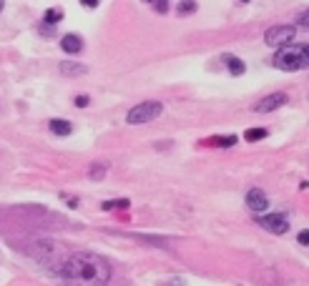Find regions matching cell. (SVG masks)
I'll list each match as a JSON object with an SVG mask.
<instances>
[{
  "label": "cell",
  "instance_id": "obj_5",
  "mask_svg": "<svg viewBox=\"0 0 309 286\" xmlns=\"http://www.w3.org/2000/svg\"><path fill=\"white\" fill-rule=\"evenodd\" d=\"M261 214H264V211H261ZM256 224H259L261 229H266V231L277 233V236H282V233L289 231V221H287V216H282V214H264V216H256Z\"/></svg>",
  "mask_w": 309,
  "mask_h": 286
},
{
  "label": "cell",
  "instance_id": "obj_21",
  "mask_svg": "<svg viewBox=\"0 0 309 286\" xmlns=\"http://www.w3.org/2000/svg\"><path fill=\"white\" fill-rule=\"evenodd\" d=\"M86 8H98V0H81Z\"/></svg>",
  "mask_w": 309,
  "mask_h": 286
},
{
  "label": "cell",
  "instance_id": "obj_16",
  "mask_svg": "<svg viewBox=\"0 0 309 286\" xmlns=\"http://www.w3.org/2000/svg\"><path fill=\"white\" fill-rule=\"evenodd\" d=\"M103 173H106V163H101V166H93V169H91V178H93V181H101Z\"/></svg>",
  "mask_w": 309,
  "mask_h": 286
},
{
  "label": "cell",
  "instance_id": "obj_10",
  "mask_svg": "<svg viewBox=\"0 0 309 286\" xmlns=\"http://www.w3.org/2000/svg\"><path fill=\"white\" fill-rule=\"evenodd\" d=\"M224 63H226V68H229L231 75H244V73H247L244 60H239V58H234V56H224Z\"/></svg>",
  "mask_w": 309,
  "mask_h": 286
},
{
  "label": "cell",
  "instance_id": "obj_20",
  "mask_svg": "<svg viewBox=\"0 0 309 286\" xmlns=\"http://www.w3.org/2000/svg\"><path fill=\"white\" fill-rule=\"evenodd\" d=\"M307 236H309V231H302V233H299V243H302V246H307V243H309Z\"/></svg>",
  "mask_w": 309,
  "mask_h": 286
},
{
  "label": "cell",
  "instance_id": "obj_15",
  "mask_svg": "<svg viewBox=\"0 0 309 286\" xmlns=\"http://www.w3.org/2000/svg\"><path fill=\"white\" fill-rule=\"evenodd\" d=\"M126 206H128L126 198H121V201H106V203H103L106 211H111V209H126Z\"/></svg>",
  "mask_w": 309,
  "mask_h": 286
},
{
  "label": "cell",
  "instance_id": "obj_24",
  "mask_svg": "<svg viewBox=\"0 0 309 286\" xmlns=\"http://www.w3.org/2000/svg\"><path fill=\"white\" fill-rule=\"evenodd\" d=\"M242 3H249V0H242Z\"/></svg>",
  "mask_w": 309,
  "mask_h": 286
},
{
  "label": "cell",
  "instance_id": "obj_9",
  "mask_svg": "<svg viewBox=\"0 0 309 286\" xmlns=\"http://www.w3.org/2000/svg\"><path fill=\"white\" fill-rule=\"evenodd\" d=\"M48 128H51V133H56L61 138H65V136L73 133V126L68 123V120H61V118H53L51 123H48Z\"/></svg>",
  "mask_w": 309,
  "mask_h": 286
},
{
  "label": "cell",
  "instance_id": "obj_8",
  "mask_svg": "<svg viewBox=\"0 0 309 286\" xmlns=\"http://www.w3.org/2000/svg\"><path fill=\"white\" fill-rule=\"evenodd\" d=\"M61 48H63L65 53L75 56V53H81V48H83V40H81L78 35L68 33V35H63V38H61Z\"/></svg>",
  "mask_w": 309,
  "mask_h": 286
},
{
  "label": "cell",
  "instance_id": "obj_6",
  "mask_svg": "<svg viewBox=\"0 0 309 286\" xmlns=\"http://www.w3.org/2000/svg\"><path fill=\"white\" fill-rule=\"evenodd\" d=\"M284 103H287V93H272V96L261 98V101L254 106V111H256V113H272V111H277V108L284 106Z\"/></svg>",
  "mask_w": 309,
  "mask_h": 286
},
{
  "label": "cell",
  "instance_id": "obj_1",
  "mask_svg": "<svg viewBox=\"0 0 309 286\" xmlns=\"http://www.w3.org/2000/svg\"><path fill=\"white\" fill-rule=\"evenodd\" d=\"M61 279L73 281V284H106L111 279V266L106 264V259L96 256V254H70L63 259V264L56 269Z\"/></svg>",
  "mask_w": 309,
  "mask_h": 286
},
{
  "label": "cell",
  "instance_id": "obj_2",
  "mask_svg": "<svg viewBox=\"0 0 309 286\" xmlns=\"http://www.w3.org/2000/svg\"><path fill=\"white\" fill-rule=\"evenodd\" d=\"M307 46H282L279 53L274 56V65L279 70H287V73H294V70H304L309 65V56H307Z\"/></svg>",
  "mask_w": 309,
  "mask_h": 286
},
{
  "label": "cell",
  "instance_id": "obj_18",
  "mask_svg": "<svg viewBox=\"0 0 309 286\" xmlns=\"http://www.w3.org/2000/svg\"><path fill=\"white\" fill-rule=\"evenodd\" d=\"M153 8H156L159 13H166V10H169V3H166V0H153Z\"/></svg>",
  "mask_w": 309,
  "mask_h": 286
},
{
  "label": "cell",
  "instance_id": "obj_3",
  "mask_svg": "<svg viewBox=\"0 0 309 286\" xmlns=\"http://www.w3.org/2000/svg\"><path fill=\"white\" fill-rule=\"evenodd\" d=\"M164 113V106L159 101H146V103H138L136 108L128 111L126 120L131 126H138V123H151L153 118H159Z\"/></svg>",
  "mask_w": 309,
  "mask_h": 286
},
{
  "label": "cell",
  "instance_id": "obj_11",
  "mask_svg": "<svg viewBox=\"0 0 309 286\" xmlns=\"http://www.w3.org/2000/svg\"><path fill=\"white\" fill-rule=\"evenodd\" d=\"M58 70L63 73V75H83V73H88V68L83 65V63H61L58 65Z\"/></svg>",
  "mask_w": 309,
  "mask_h": 286
},
{
  "label": "cell",
  "instance_id": "obj_25",
  "mask_svg": "<svg viewBox=\"0 0 309 286\" xmlns=\"http://www.w3.org/2000/svg\"><path fill=\"white\" fill-rule=\"evenodd\" d=\"M146 3H153V0H146Z\"/></svg>",
  "mask_w": 309,
  "mask_h": 286
},
{
  "label": "cell",
  "instance_id": "obj_22",
  "mask_svg": "<svg viewBox=\"0 0 309 286\" xmlns=\"http://www.w3.org/2000/svg\"><path fill=\"white\" fill-rule=\"evenodd\" d=\"M299 25H302V28H307V13H302V18H299Z\"/></svg>",
  "mask_w": 309,
  "mask_h": 286
},
{
  "label": "cell",
  "instance_id": "obj_7",
  "mask_svg": "<svg viewBox=\"0 0 309 286\" xmlns=\"http://www.w3.org/2000/svg\"><path fill=\"white\" fill-rule=\"evenodd\" d=\"M247 206H249V211L261 214V211H266V206H269V198H266V193H264V191L251 188V191L247 193Z\"/></svg>",
  "mask_w": 309,
  "mask_h": 286
},
{
  "label": "cell",
  "instance_id": "obj_14",
  "mask_svg": "<svg viewBox=\"0 0 309 286\" xmlns=\"http://www.w3.org/2000/svg\"><path fill=\"white\" fill-rule=\"evenodd\" d=\"M196 10V3L194 0H184V3H179V15H188Z\"/></svg>",
  "mask_w": 309,
  "mask_h": 286
},
{
  "label": "cell",
  "instance_id": "obj_19",
  "mask_svg": "<svg viewBox=\"0 0 309 286\" xmlns=\"http://www.w3.org/2000/svg\"><path fill=\"white\" fill-rule=\"evenodd\" d=\"M91 103V98L88 96H78V98H75V106H78V108H86Z\"/></svg>",
  "mask_w": 309,
  "mask_h": 286
},
{
  "label": "cell",
  "instance_id": "obj_13",
  "mask_svg": "<svg viewBox=\"0 0 309 286\" xmlns=\"http://www.w3.org/2000/svg\"><path fill=\"white\" fill-rule=\"evenodd\" d=\"M244 138L254 143V141H261V138H266V131H264V128H249V131L244 133Z\"/></svg>",
  "mask_w": 309,
  "mask_h": 286
},
{
  "label": "cell",
  "instance_id": "obj_23",
  "mask_svg": "<svg viewBox=\"0 0 309 286\" xmlns=\"http://www.w3.org/2000/svg\"><path fill=\"white\" fill-rule=\"evenodd\" d=\"M3 5H5V3H3V0H0V13H3Z\"/></svg>",
  "mask_w": 309,
  "mask_h": 286
},
{
  "label": "cell",
  "instance_id": "obj_4",
  "mask_svg": "<svg viewBox=\"0 0 309 286\" xmlns=\"http://www.w3.org/2000/svg\"><path fill=\"white\" fill-rule=\"evenodd\" d=\"M294 35H297V30H294L292 25H274V28H269V30H266L264 43H266L269 48H282V46L292 43Z\"/></svg>",
  "mask_w": 309,
  "mask_h": 286
},
{
  "label": "cell",
  "instance_id": "obj_12",
  "mask_svg": "<svg viewBox=\"0 0 309 286\" xmlns=\"http://www.w3.org/2000/svg\"><path fill=\"white\" fill-rule=\"evenodd\" d=\"M61 20H63V13L56 10V8L46 10V15H43V23H46V25H56V23H61Z\"/></svg>",
  "mask_w": 309,
  "mask_h": 286
},
{
  "label": "cell",
  "instance_id": "obj_17",
  "mask_svg": "<svg viewBox=\"0 0 309 286\" xmlns=\"http://www.w3.org/2000/svg\"><path fill=\"white\" fill-rule=\"evenodd\" d=\"M214 143H216V146H224V148H229V146H234V143H237V136H224V138H216Z\"/></svg>",
  "mask_w": 309,
  "mask_h": 286
}]
</instances>
